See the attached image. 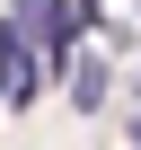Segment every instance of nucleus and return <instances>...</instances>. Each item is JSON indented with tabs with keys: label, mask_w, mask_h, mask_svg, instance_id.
I'll list each match as a JSON object with an SVG mask.
<instances>
[{
	"label": "nucleus",
	"mask_w": 141,
	"mask_h": 150,
	"mask_svg": "<svg viewBox=\"0 0 141 150\" xmlns=\"http://www.w3.org/2000/svg\"><path fill=\"white\" fill-rule=\"evenodd\" d=\"M35 88H44V71H35V44H27L18 9H0V97H9V106H27Z\"/></svg>",
	"instance_id": "1"
},
{
	"label": "nucleus",
	"mask_w": 141,
	"mask_h": 150,
	"mask_svg": "<svg viewBox=\"0 0 141 150\" xmlns=\"http://www.w3.org/2000/svg\"><path fill=\"white\" fill-rule=\"evenodd\" d=\"M62 80H70V97H80V106H97V97H106V62H97V53H80Z\"/></svg>",
	"instance_id": "2"
}]
</instances>
